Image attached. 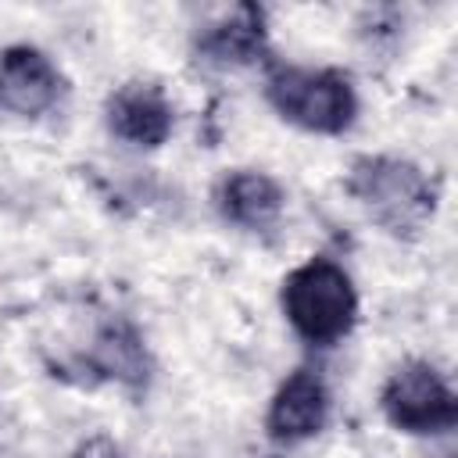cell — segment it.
<instances>
[{
  "instance_id": "cell-9",
  "label": "cell",
  "mask_w": 458,
  "mask_h": 458,
  "mask_svg": "<svg viewBox=\"0 0 458 458\" xmlns=\"http://www.w3.org/2000/svg\"><path fill=\"white\" fill-rule=\"evenodd\" d=\"M265 47V29H261V18L254 7H243L236 11V18L215 25L204 32L200 39V54L215 64H243V61H254Z\"/></svg>"
},
{
  "instance_id": "cell-1",
  "label": "cell",
  "mask_w": 458,
  "mask_h": 458,
  "mask_svg": "<svg viewBox=\"0 0 458 458\" xmlns=\"http://www.w3.org/2000/svg\"><path fill=\"white\" fill-rule=\"evenodd\" d=\"M283 315L311 347H333L358 322V290L329 258H308L283 279Z\"/></svg>"
},
{
  "instance_id": "cell-2",
  "label": "cell",
  "mask_w": 458,
  "mask_h": 458,
  "mask_svg": "<svg viewBox=\"0 0 458 458\" xmlns=\"http://www.w3.org/2000/svg\"><path fill=\"white\" fill-rule=\"evenodd\" d=\"M268 104L279 118L297 129L336 136L358 118V93L347 75L333 68H301V64H272L265 79Z\"/></svg>"
},
{
  "instance_id": "cell-10",
  "label": "cell",
  "mask_w": 458,
  "mask_h": 458,
  "mask_svg": "<svg viewBox=\"0 0 458 458\" xmlns=\"http://www.w3.org/2000/svg\"><path fill=\"white\" fill-rule=\"evenodd\" d=\"M97 361L107 376L114 379H129V383H140L147 372L143 365V344L140 336L129 329V326H107L97 340Z\"/></svg>"
},
{
  "instance_id": "cell-5",
  "label": "cell",
  "mask_w": 458,
  "mask_h": 458,
  "mask_svg": "<svg viewBox=\"0 0 458 458\" xmlns=\"http://www.w3.org/2000/svg\"><path fill=\"white\" fill-rule=\"evenodd\" d=\"M64 93V79L57 64L29 43L7 47L0 54V107L21 118L47 114Z\"/></svg>"
},
{
  "instance_id": "cell-4",
  "label": "cell",
  "mask_w": 458,
  "mask_h": 458,
  "mask_svg": "<svg viewBox=\"0 0 458 458\" xmlns=\"http://www.w3.org/2000/svg\"><path fill=\"white\" fill-rule=\"evenodd\" d=\"M379 408L394 429L415 437L447 433L458 422V397L444 372L429 361L397 365L379 390Z\"/></svg>"
},
{
  "instance_id": "cell-6",
  "label": "cell",
  "mask_w": 458,
  "mask_h": 458,
  "mask_svg": "<svg viewBox=\"0 0 458 458\" xmlns=\"http://www.w3.org/2000/svg\"><path fill=\"white\" fill-rule=\"evenodd\" d=\"M326 419H329V390H326L322 376H315L311 369H297L279 383V390L268 404L265 429L279 444H301V440L322 433Z\"/></svg>"
},
{
  "instance_id": "cell-11",
  "label": "cell",
  "mask_w": 458,
  "mask_h": 458,
  "mask_svg": "<svg viewBox=\"0 0 458 458\" xmlns=\"http://www.w3.org/2000/svg\"><path fill=\"white\" fill-rule=\"evenodd\" d=\"M72 458H122V451H118V444H114L111 437L97 433V437L82 440V444L75 447V454H72Z\"/></svg>"
},
{
  "instance_id": "cell-7",
  "label": "cell",
  "mask_w": 458,
  "mask_h": 458,
  "mask_svg": "<svg viewBox=\"0 0 458 458\" xmlns=\"http://www.w3.org/2000/svg\"><path fill=\"white\" fill-rule=\"evenodd\" d=\"M107 129L132 147H161L172 132L175 111L157 82H125L107 97Z\"/></svg>"
},
{
  "instance_id": "cell-8",
  "label": "cell",
  "mask_w": 458,
  "mask_h": 458,
  "mask_svg": "<svg viewBox=\"0 0 458 458\" xmlns=\"http://www.w3.org/2000/svg\"><path fill=\"white\" fill-rule=\"evenodd\" d=\"M218 208L233 225L261 233V229L279 222V215L286 208V193L268 172L236 168L218 186Z\"/></svg>"
},
{
  "instance_id": "cell-3",
  "label": "cell",
  "mask_w": 458,
  "mask_h": 458,
  "mask_svg": "<svg viewBox=\"0 0 458 458\" xmlns=\"http://www.w3.org/2000/svg\"><path fill=\"white\" fill-rule=\"evenodd\" d=\"M351 197L390 233H411L433 215L429 179L401 157H358L347 175Z\"/></svg>"
}]
</instances>
